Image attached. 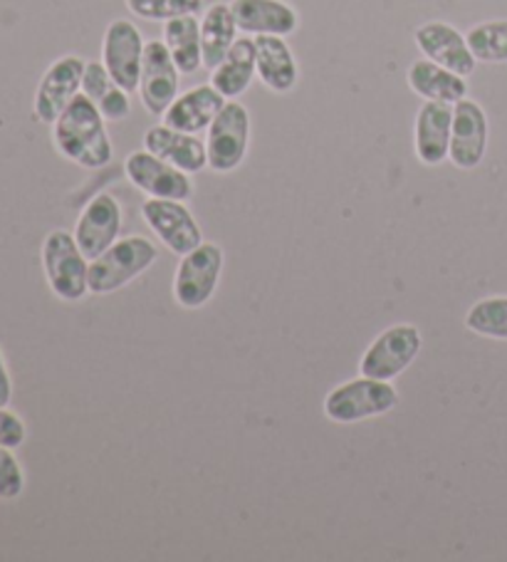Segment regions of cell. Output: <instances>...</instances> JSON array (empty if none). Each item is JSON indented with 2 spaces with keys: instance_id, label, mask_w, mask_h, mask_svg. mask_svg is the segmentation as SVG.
<instances>
[{
  "instance_id": "cell-1",
  "label": "cell",
  "mask_w": 507,
  "mask_h": 562,
  "mask_svg": "<svg viewBox=\"0 0 507 562\" xmlns=\"http://www.w3.org/2000/svg\"><path fill=\"white\" fill-rule=\"evenodd\" d=\"M53 144L60 157L82 169H104L114 157L106 120L87 94H77L53 124Z\"/></svg>"
},
{
  "instance_id": "cell-2",
  "label": "cell",
  "mask_w": 507,
  "mask_h": 562,
  "mask_svg": "<svg viewBox=\"0 0 507 562\" xmlns=\"http://www.w3.org/2000/svg\"><path fill=\"white\" fill-rule=\"evenodd\" d=\"M41 258L47 285L65 303H77L90 293V258L77 246L75 234L50 231L43 240Z\"/></svg>"
},
{
  "instance_id": "cell-3",
  "label": "cell",
  "mask_w": 507,
  "mask_h": 562,
  "mask_svg": "<svg viewBox=\"0 0 507 562\" xmlns=\"http://www.w3.org/2000/svg\"><path fill=\"white\" fill-rule=\"evenodd\" d=\"M159 256L149 238L129 236L120 238L114 246L104 250L100 258L90 260V293L110 295L129 285L132 280L146 273Z\"/></svg>"
},
{
  "instance_id": "cell-4",
  "label": "cell",
  "mask_w": 507,
  "mask_h": 562,
  "mask_svg": "<svg viewBox=\"0 0 507 562\" xmlns=\"http://www.w3.org/2000/svg\"><path fill=\"white\" fill-rule=\"evenodd\" d=\"M398 404V392L392 382L359 376V380L335 386L325 400V416L335 424H354L392 412Z\"/></svg>"
},
{
  "instance_id": "cell-5",
  "label": "cell",
  "mask_w": 507,
  "mask_h": 562,
  "mask_svg": "<svg viewBox=\"0 0 507 562\" xmlns=\"http://www.w3.org/2000/svg\"><path fill=\"white\" fill-rule=\"evenodd\" d=\"M421 333L414 325H392L386 327L376 340L367 347L359 360V372L372 380L394 382L398 374L408 370V364L421 352Z\"/></svg>"
},
{
  "instance_id": "cell-6",
  "label": "cell",
  "mask_w": 507,
  "mask_h": 562,
  "mask_svg": "<svg viewBox=\"0 0 507 562\" xmlns=\"http://www.w3.org/2000/svg\"><path fill=\"white\" fill-rule=\"evenodd\" d=\"M250 112L238 100H228L213 120L206 137L209 167L216 173L236 171L248 154Z\"/></svg>"
},
{
  "instance_id": "cell-7",
  "label": "cell",
  "mask_w": 507,
  "mask_h": 562,
  "mask_svg": "<svg viewBox=\"0 0 507 562\" xmlns=\"http://www.w3.org/2000/svg\"><path fill=\"white\" fill-rule=\"evenodd\" d=\"M223 273V250L216 244H201L181 256L173 278V300L183 310H199L216 293Z\"/></svg>"
},
{
  "instance_id": "cell-8",
  "label": "cell",
  "mask_w": 507,
  "mask_h": 562,
  "mask_svg": "<svg viewBox=\"0 0 507 562\" xmlns=\"http://www.w3.org/2000/svg\"><path fill=\"white\" fill-rule=\"evenodd\" d=\"M142 216L156 238L171 250L173 256H187L203 244L201 226L187 209V201L173 199H146Z\"/></svg>"
},
{
  "instance_id": "cell-9",
  "label": "cell",
  "mask_w": 507,
  "mask_h": 562,
  "mask_svg": "<svg viewBox=\"0 0 507 562\" xmlns=\"http://www.w3.org/2000/svg\"><path fill=\"white\" fill-rule=\"evenodd\" d=\"M144 35L139 27L124 18H116L104 31L102 63L110 70L112 80L126 92L139 90L142 63H144Z\"/></svg>"
},
{
  "instance_id": "cell-10",
  "label": "cell",
  "mask_w": 507,
  "mask_h": 562,
  "mask_svg": "<svg viewBox=\"0 0 507 562\" xmlns=\"http://www.w3.org/2000/svg\"><path fill=\"white\" fill-rule=\"evenodd\" d=\"M124 173L132 187L144 191L149 199L189 201L193 196L191 173L164 161L151 151H132L124 161Z\"/></svg>"
},
{
  "instance_id": "cell-11",
  "label": "cell",
  "mask_w": 507,
  "mask_h": 562,
  "mask_svg": "<svg viewBox=\"0 0 507 562\" xmlns=\"http://www.w3.org/2000/svg\"><path fill=\"white\" fill-rule=\"evenodd\" d=\"M181 70L164 41H149L144 47V63L139 77V97L144 110L154 117H164L171 102L179 97Z\"/></svg>"
},
{
  "instance_id": "cell-12",
  "label": "cell",
  "mask_w": 507,
  "mask_h": 562,
  "mask_svg": "<svg viewBox=\"0 0 507 562\" xmlns=\"http://www.w3.org/2000/svg\"><path fill=\"white\" fill-rule=\"evenodd\" d=\"M84 60L77 55H65L47 67L41 85L35 90L33 112L43 124H55L77 94L82 92Z\"/></svg>"
},
{
  "instance_id": "cell-13",
  "label": "cell",
  "mask_w": 507,
  "mask_h": 562,
  "mask_svg": "<svg viewBox=\"0 0 507 562\" xmlns=\"http://www.w3.org/2000/svg\"><path fill=\"white\" fill-rule=\"evenodd\" d=\"M491 139V124L487 114L475 100H461L453 104V130H451V151L448 159L453 167L463 171H473L481 167Z\"/></svg>"
},
{
  "instance_id": "cell-14",
  "label": "cell",
  "mask_w": 507,
  "mask_h": 562,
  "mask_svg": "<svg viewBox=\"0 0 507 562\" xmlns=\"http://www.w3.org/2000/svg\"><path fill=\"white\" fill-rule=\"evenodd\" d=\"M122 231V206L112 193H97V196L82 209L75 226V240L82 254L94 260L106 248L120 240Z\"/></svg>"
},
{
  "instance_id": "cell-15",
  "label": "cell",
  "mask_w": 507,
  "mask_h": 562,
  "mask_svg": "<svg viewBox=\"0 0 507 562\" xmlns=\"http://www.w3.org/2000/svg\"><path fill=\"white\" fill-rule=\"evenodd\" d=\"M414 41L424 57L446 67V70H453L463 77H471L475 72L477 60L471 47H467L465 35L458 27L443 21H428L416 27Z\"/></svg>"
},
{
  "instance_id": "cell-16",
  "label": "cell",
  "mask_w": 507,
  "mask_h": 562,
  "mask_svg": "<svg viewBox=\"0 0 507 562\" xmlns=\"http://www.w3.org/2000/svg\"><path fill=\"white\" fill-rule=\"evenodd\" d=\"M451 130H453V104L446 102H424L416 114L414 147L416 157L426 167H438L448 159L451 151Z\"/></svg>"
},
{
  "instance_id": "cell-17",
  "label": "cell",
  "mask_w": 507,
  "mask_h": 562,
  "mask_svg": "<svg viewBox=\"0 0 507 562\" xmlns=\"http://www.w3.org/2000/svg\"><path fill=\"white\" fill-rule=\"evenodd\" d=\"M226 102V97H223L211 82L191 87L189 92L179 94L177 100L171 102L169 110L164 112V124L187 134L209 132L213 120L218 117V112Z\"/></svg>"
},
{
  "instance_id": "cell-18",
  "label": "cell",
  "mask_w": 507,
  "mask_h": 562,
  "mask_svg": "<svg viewBox=\"0 0 507 562\" xmlns=\"http://www.w3.org/2000/svg\"><path fill=\"white\" fill-rule=\"evenodd\" d=\"M230 11L236 25L246 35H280L288 37L297 31L300 15L285 0H233Z\"/></svg>"
},
{
  "instance_id": "cell-19",
  "label": "cell",
  "mask_w": 507,
  "mask_h": 562,
  "mask_svg": "<svg viewBox=\"0 0 507 562\" xmlns=\"http://www.w3.org/2000/svg\"><path fill=\"white\" fill-rule=\"evenodd\" d=\"M144 149L187 173H199L209 167L206 142H201L196 134L171 130L166 124H156L144 134Z\"/></svg>"
},
{
  "instance_id": "cell-20",
  "label": "cell",
  "mask_w": 507,
  "mask_h": 562,
  "mask_svg": "<svg viewBox=\"0 0 507 562\" xmlns=\"http://www.w3.org/2000/svg\"><path fill=\"white\" fill-rule=\"evenodd\" d=\"M256 72L258 80L268 90L278 94H288L295 90L300 80V67L295 53L280 35H258L256 37Z\"/></svg>"
},
{
  "instance_id": "cell-21",
  "label": "cell",
  "mask_w": 507,
  "mask_h": 562,
  "mask_svg": "<svg viewBox=\"0 0 507 562\" xmlns=\"http://www.w3.org/2000/svg\"><path fill=\"white\" fill-rule=\"evenodd\" d=\"M408 87H412L414 94L421 97L424 102H446L455 104L467 97V82L463 75L453 70H446V67L436 65L433 60H416L406 72Z\"/></svg>"
},
{
  "instance_id": "cell-22",
  "label": "cell",
  "mask_w": 507,
  "mask_h": 562,
  "mask_svg": "<svg viewBox=\"0 0 507 562\" xmlns=\"http://www.w3.org/2000/svg\"><path fill=\"white\" fill-rule=\"evenodd\" d=\"M256 75V37H238L221 65L211 70V85L226 100H238L240 94L248 92Z\"/></svg>"
},
{
  "instance_id": "cell-23",
  "label": "cell",
  "mask_w": 507,
  "mask_h": 562,
  "mask_svg": "<svg viewBox=\"0 0 507 562\" xmlns=\"http://www.w3.org/2000/svg\"><path fill=\"white\" fill-rule=\"evenodd\" d=\"M82 94L90 97V100L100 106L102 117L106 122H124L132 114L129 92L112 80V75L102 60H92L84 65Z\"/></svg>"
},
{
  "instance_id": "cell-24",
  "label": "cell",
  "mask_w": 507,
  "mask_h": 562,
  "mask_svg": "<svg viewBox=\"0 0 507 562\" xmlns=\"http://www.w3.org/2000/svg\"><path fill=\"white\" fill-rule=\"evenodd\" d=\"M238 41V25L230 5L216 3L211 5L201 18V50H203V67L213 70L221 65L223 57Z\"/></svg>"
},
{
  "instance_id": "cell-25",
  "label": "cell",
  "mask_w": 507,
  "mask_h": 562,
  "mask_svg": "<svg viewBox=\"0 0 507 562\" xmlns=\"http://www.w3.org/2000/svg\"><path fill=\"white\" fill-rule=\"evenodd\" d=\"M161 41L169 47L173 63L181 75H193L203 67V50H201V21L196 15H181L173 21L164 23Z\"/></svg>"
},
{
  "instance_id": "cell-26",
  "label": "cell",
  "mask_w": 507,
  "mask_h": 562,
  "mask_svg": "<svg viewBox=\"0 0 507 562\" xmlns=\"http://www.w3.org/2000/svg\"><path fill=\"white\" fill-rule=\"evenodd\" d=\"M467 47L477 63H507V21H485L465 33Z\"/></svg>"
},
{
  "instance_id": "cell-27",
  "label": "cell",
  "mask_w": 507,
  "mask_h": 562,
  "mask_svg": "<svg viewBox=\"0 0 507 562\" xmlns=\"http://www.w3.org/2000/svg\"><path fill=\"white\" fill-rule=\"evenodd\" d=\"M465 327L491 340H507V297H483L467 310Z\"/></svg>"
},
{
  "instance_id": "cell-28",
  "label": "cell",
  "mask_w": 507,
  "mask_h": 562,
  "mask_svg": "<svg viewBox=\"0 0 507 562\" xmlns=\"http://www.w3.org/2000/svg\"><path fill=\"white\" fill-rule=\"evenodd\" d=\"M129 13L142 21H173L181 15H199L203 0H126Z\"/></svg>"
},
{
  "instance_id": "cell-29",
  "label": "cell",
  "mask_w": 507,
  "mask_h": 562,
  "mask_svg": "<svg viewBox=\"0 0 507 562\" xmlns=\"http://www.w3.org/2000/svg\"><path fill=\"white\" fill-rule=\"evenodd\" d=\"M25 488V473L21 461L15 459L13 449H5L0 446V498L13 501L23 493Z\"/></svg>"
},
{
  "instance_id": "cell-30",
  "label": "cell",
  "mask_w": 507,
  "mask_h": 562,
  "mask_svg": "<svg viewBox=\"0 0 507 562\" xmlns=\"http://www.w3.org/2000/svg\"><path fill=\"white\" fill-rule=\"evenodd\" d=\"M27 439V429L23 419L18 414H13L8 406H0V446L5 449H21Z\"/></svg>"
},
{
  "instance_id": "cell-31",
  "label": "cell",
  "mask_w": 507,
  "mask_h": 562,
  "mask_svg": "<svg viewBox=\"0 0 507 562\" xmlns=\"http://www.w3.org/2000/svg\"><path fill=\"white\" fill-rule=\"evenodd\" d=\"M13 400V380L11 372H8L3 350H0V406H8Z\"/></svg>"
}]
</instances>
